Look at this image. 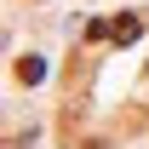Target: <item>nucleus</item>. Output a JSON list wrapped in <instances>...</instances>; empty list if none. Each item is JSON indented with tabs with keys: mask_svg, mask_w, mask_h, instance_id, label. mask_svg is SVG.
I'll return each mask as SVG.
<instances>
[{
	"mask_svg": "<svg viewBox=\"0 0 149 149\" xmlns=\"http://www.w3.org/2000/svg\"><path fill=\"white\" fill-rule=\"evenodd\" d=\"M138 35H143V23L132 17V12H120V17L109 23V40H120V46H126V40H138Z\"/></svg>",
	"mask_w": 149,
	"mask_h": 149,
	"instance_id": "obj_3",
	"label": "nucleus"
},
{
	"mask_svg": "<svg viewBox=\"0 0 149 149\" xmlns=\"http://www.w3.org/2000/svg\"><path fill=\"white\" fill-rule=\"evenodd\" d=\"M80 149H109V138H86V143H80Z\"/></svg>",
	"mask_w": 149,
	"mask_h": 149,
	"instance_id": "obj_4",
	"label": "nucleus"
},
{
	"mask_svg": "<svg viewBox=\"0 0 149 149\" xmlns=\"http://www.w3.org/2000/svg\"><path fill=\"white\" fill-rule=\"evenodd\" d=\"M115 132H120V138H126V132H149V109H143V103H132L126 115H115Z\"/></svg>",
	"mask_w": 149,
	"mask_h": 149,
	"instance_id": "obj_1",
	"label": "nucleus"
},
{
	"mask_svg": "<svg viewBox=\"0 0 149 149\" xmlns=\"http://www.w3.org/2000/svg\"><path fill=\"white\" fill-rule=\"evenodd\" d=\"M17 86H40V80H46V63H40V57H17Z\"/></svg>",
	"mask_w": 149,
	"mask_h": 149,
	"instance_id": "obj_2",
	"label": "nucleus"
}]
</instances>
